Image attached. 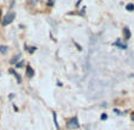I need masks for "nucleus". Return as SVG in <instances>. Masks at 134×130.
Masks as SVG:
<instances>
[{
	"label": "nucleus",
	"mask_w": 134,
	"mask_h": 130,
	"mask_svg": "<svg viewBox=\"0 0 134 130\" xmlns=\"http://www.w3.org/2000/svg\"><path fill=\"white\" fill-rule=\"evenodd\" d=\"M23 65H24V61H20V62H18V63H17V67H18V68H20V67H23Z\"/></svg>",
	"instance_id": "9b49d317"
},
{
	"label": "nucleus",
	"mask_w": 134,
	"mask_h": 130,
	"mask_svg": "<svg viewBox=\"0 0 134 130\" xmlns=\"http://www.w3.org/2000/svg\"><path fill=\"white\" fill-rule=\"evenodd\" d=\"M52 116H53V122H55V125H56V128L58 129L60 126H58V123H57V117H56V112H52Z\"/></svg>",
	"instance_id": "0eeeda50"
},
{
	"label": "nucleus",
	"mask_w": 134,
	"mask_h": 130,
	"mask_svg": "<svg viewBox=\"0 0 134 130\" xmlns=\"http://www.w3.org/2000/svg\"><path fill=\"white\" fill-rule=\"evenodd\" d=\"M0 53H1V54H6L7 53V47L1 45V47H0Z\"/></svg>",
	"instance_id": "6e6552de"
},
{
	"label": "nucleus",
	"mask_w": 134,
	"mask_h": 130,
	"mask_svg": "<svg viewBox=\"0 0 134 130\" xmlns=\"http://www.w3.org/2000/svg\"><path fill=\"white\" fill-rule=\"evenodd\" d=\"M123 33H125V37H126L127 40L130 38V31H129L128 28H125V29H123Z\"/></svg>",
	"instance_id": "423d86ee"
},
{
	"label": "nucleus",
	"mask_w": 134,
	"mask_h": 130,
	"mask_svg": "<svg viewBox=\"0 0 134 130\" xmlns=\"http://www.w3.org/2000/svg\"><path fill=\"white\" fill-rule=\"evenodd\" d=\"M13 19H14V13H12V12L7 13V14L4 17L3 25H8V24H11V23L13 22Z\"/></svg>",
	"instance_id": "f03ea898"
},
{
	"label": "nucleus",
	"mask_w": 134,
	"mask_h": 130,
	"mask_svg": "<svg viewBox=\"0 0 134 130\" xmlns=\"http://www.w3.org/2000/svg\"><path fill=\"white\" fill-rule=\"evenodd\" d=\"M19 57H20V55H17V56H15L14 59H12V60H11V63H12V65H13V63H15V62L19 60Z\"/></svg>",
	"instance_id": "9d476101"
},
{
	"label": "nucleus",
	"mask_w": 134,
	"mask_h": 130,
	"mask_svg": "<svg viewBox=\"0 0 134 130\" xmlns=\"http://www.w3.org/2000/svg\"><path fill=\"white\" fill-rule=\"evenodd\" d=\"M10 73L13 74V75L17 78V81H18V82H22V79H20V77H19V74H18V73H15L13 69H10Z\"/></svg>",
	"instance_id": "39448f33"
},
{
	"label": "nucleus",
	"mask_w": 134,
	"mask_h": 130,
	"mask_svg": "<svg viewBox=\"0 0 134 130\" xmlns=\"http://www.w3.org/2000/svg\"><path fill=\"white\" fill-rule=\"evenodd\" d=\"M126 10H127V11H133V10H134V5H133V4H128V5L126 6Z\"/></svg>",
	"instance_id": "1a4fd4ad"
},
{
	"label": "nucleus",
	"mask_w": 134,
	"mask_h": 130,
	"mask_svg": "<svg viewBox=\"0 0 134 130\" xmlns=\"http://www.w3.org/2000/svg\"><path fill=\"white\" fill-rule=\"evenodd\" d=\"M115 45H118V47H119V48H121V49H127V44L122 43V41H121V40H118V41L115 42Z\"/></svg>",
	"instance_id": "7ed1b4c3"
},
{
	"label": "nucleus",
	"mask_w": 134,
	"mask_h": 130,
	"mask_svg": "<svg viewBox=\"0 0 134 130\" xmlns=\"http://www.w3.org/2000/svg\"><path fill=\"white\" fill-rule=\"evenodd\" d=\"M67 126L69 129H78L80 128V123H78L77 117H72L71 119H69L68 123H67Z\"/></svg>",
	"instance_id": "f257e3e1"
},
{
	"label": "nucleus",
	"mask_w": 134,
	"mask_h": 130,
	"mask_svg": "<svg viewBox=\"0 0 134 130\" xmlns=\"http://www.w3.org/2000/svg\"><path fill=\"white\" fill-rule=\"evenodd\" d=\"M107 117H108V116H107V114H103V115L101 116V121H106V119H107Z\"/></svg>",
	"instance_id": "f8f14e48"
},
{
	"label": "nucleus",
	"mask_w": 134,
	"mask_h": 130,
	"mask_svg": "<svg viewBox=\"0 0 134 130\" xmlns=\"http://www.w3.org/2000/svg\"><path fill=\"white\" fill-rule=\"evenodd\" d=\"M26 75H27L29 78H31V77L33 75V69H32L30 66H27V67H26Z\"/></svg>",
	"instance_id": "20e7f679"
},
{
	"label": "nucleus",
	"mask_w": 134,
	"mask_h": 130,
	"mask_svg": "<svg viewBox=\"0 0 134 130\" xmlns=\"http://www.w3.org/2000/svg\"><path fill=\"white\" fill-rule=\"evenodd\" d=\"M132 121H134V114H132Z\"/></svg>",
	"instance_id": "ddd939ff"
}]
</instances>
